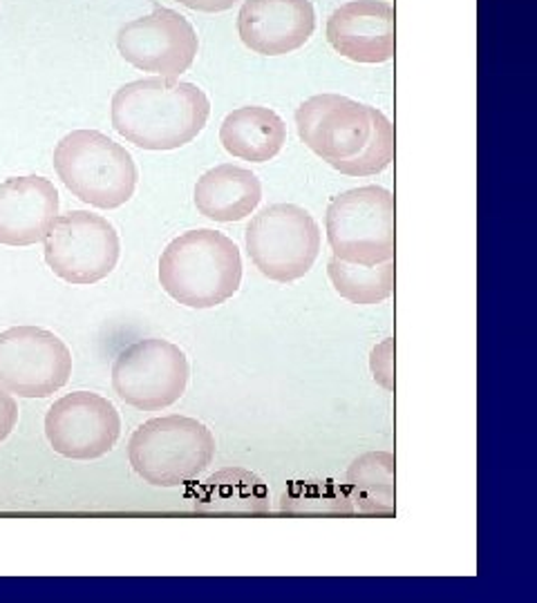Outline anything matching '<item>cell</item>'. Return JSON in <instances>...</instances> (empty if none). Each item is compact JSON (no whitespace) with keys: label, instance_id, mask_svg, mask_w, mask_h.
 I'll return each instance as SVG.
<instances>
[{"label":"cell","instance_id":"obj_25","mask_svg":"<svg viewBox=\"0 0 537 603\" xmlns=\"http://www.w3.org/2000/svg\"><path fill=\"white\" fill-rule=\"evenodd\" d=\"M175 3L184 5L193 12H204V14H217V12H227L231 10L238 0H175Z\"/></svg>","mask_w":537,"mask_h":603},{"label":"cell","instance_id":"obj_9","mask_svg":"<svg viewBox=\"0 0 537 603\" xmlns=\"http://www.w3.org/2000/svg\"><path fill=\"white\" fill-rule=\"evenodd\" d=\"M72 376L68 345L48 329L14 327L0 334V387L19 398H48Z\"/></svg>","mask_w":537,"mask_h":603},{"label":"cell","instance_id":"obj_20","mask_svg":"<svg viewBox=\"0 0 537 603\" xmlns=\"http://www.w3.org/2000/svg\"><path fill=\"white\" fill-rule=\"evenodd\" d=\"M327 275L334 291L343 300L358 306H372L394 296L396 260H387L377 266H361L332 257L327 264Z\"/></svg>","mask_w":537,"mask_h":603},{"label":"cell","instance_id":"obj_16","mask_svg":"<svg viewBox=\"0 0 537 603\" xmlns=\"http://www.w3.org/2000/svg\"><path fill=\"white\" fill-rule=\"evenodd\" d=\"M262 202V183L255 172L236 164H219L195 183V208L219 224L247 219Z\"/></svg>","mask_w":537,"mask_h":603},{"label":"cell","instance_id":"obj_5","mask_svg":"<svg viewBox=\"0 0 537 603\" xmlns=\"http://www.w3.org/2000/svg\"><path fill=\"white\" fill-rule=\"evenodd\" d=\"M334 257L377 266L396 260V200L383 185H361L336 195L325 215Z\"/></svg>","mask_w":537,"mask_h":603},{"label":"cell","instance_id":"obj_10","mask_svg":"<svg viewBox=\"0 0 537 603\" xmlns=\"http://www.w3.org/2000/svg\"><path fill=\"white\" fill-rule=\"evenodd\" d=\"M117 50L132 68L153 72L155 76L179 79V74L191 70L200 38L187 16L157 5L151 14L119 27Z\"/></svg>","mask_w":537,"mask_h":603},{"label":"cell","instance_id":"obj_23","mask_svg":"<svg viewBox=\"0 0 537 603\" xmlns=\"http://www.w3.org/2000/svg\"><path fill=\"white\" fill-rule=\"evenodd\" d=\"M370 371L379 387H383L390 394L396 389V340L394 338H387L372 349Z\"/></svg>","mask_w":537,"mask_h":603},{"label":"cell","instance_id":"obj_1","mask_svg":"<svg viewBox=\"0 0 537 603\" xmlns=\"http://www.w3.org/2000/svg\"><path fill=\"white\" fill-rule=\"evenodd\" d=\"M110 117L128 144L142 150H177L206 128L211 101L195 83L148 76L115 92Z\"/></svg>","mask_w":537,"mask_h":603},{"label":"cell","instance_id":"obj_21","mask_svg":"<svg viewBox=\"0 0 537 603\" xmlns=\"http://www.w3.org/2000/svg\"><path fill=\"white\" fill-rule=\"evenodd\" d=\"M281 512L291 517H347L356 507L347 487L334 481H296L281 496Z\"/></svg>","mask_w":537,"mask_h":603},{"label":"cell","instance_id":"obj_22","mask_svg":"<svg viewBox=\"0 0 537 603\" xmlns=\"http://www.w3.org/2000/svg\"><path fill=\"white\" fill-rule=\"evenodd\" d=\"M370 117H372V134L368 138L366 148L341 161H330L334 170L347 177H372L383 172L396 157V130L392 121L379 110L370 106Z\"/></svg>","mask_w":537,"mask_h":603},{"label":"cell","instance_id":"obj_6","mask_svg":"<svg viewBox=\"0 0 537 603\" xmlns=\"http://www.w3.org/2000/svg\"><path fill=\"white\" fill-rule=\"evenodd\" d=\"M244 244L255 268L268 280L287 285L305 277L321 253V228L309 210L274 204L255 213Z\"/></svg>","mask_w":537,"mask_h":603},{"label":"cell","instance_id":"obj_7","mask_svg":"<svg viewBox=\"0 0 537 603\" xmlns=\"http://www.w3.org/2000/svg\"><path fill=\"white\" fill-rule=\"evenodd\" d=\"M45 264L68 285L87 287L108 277L121 255L115 226L95 213L70 210L57 215L43 238Z\"/></svg>","mask_w":537,"mask_h":603},{"label":"cell","instance_id":"obj_4","mask_svg":"<svg viewBox=\"0 0 537 603\" xmlns=\"http://www.w3.org/2000/svg\"><path fill=\"white\" fill-rule=\"evenodd\" d=\"M215 458V436L189 415H162L134 430L128 460L142 481L155 487H179L200 479Z\"/></svg>","mask_w":537,"mask_h":603},{"label":"cell","instance_id":"obj_24","mask_svg":"<svg viewBox=\"0 0 537 603\" xmlns=\"http://www.w3.org/2000/svg\"><path fill=\"white\" fill-rule=\"evenodd\" d=\"M19 423V405L10 391L0 387V443L8 441Z\"/></svg>","mask_w":537,"mask_h":603},{"label":"cell","instance_id":"obj_3","mask_svg":"<svg viewBox=\"0 0 537 603\" xmlns=\"http://www.w3.org/2000/svg\"><path fill=\"white\" fill-rule=\"evenodd\" d=\"M55 170L65 189L87 206L112 210L138 189L132 155L99 130H74L55 148Z\"/></svg>","mask_w":537,"mask_h":603},{"label":"cell","instance_id":"obj_14","mask_svg":"<svg viewBox=\"0 0 537 603\" xmlns=\"http://www.w3.org/2000/svg\"><path fill=\"white\" fill-rule=\"evenodd\" d=\"M317 29L311 0H244L238 12L240 40L255 55L283 57L300 50Z\"/></svg>","mask_w":537,"mask_h":603},{"label":"cell","instance_id":"obj_17","mask_svg":"<svg viewBox=\"0 0 537 603\" xmlns=\"http://www.w3.org/2000/svg\"><path fill=\"white\" fill-rule=\"evenodd\" d=\"M219 142L224 150L242 161L264 164L285 148L287 123L272 108L244 106L224 117Z\"/></svg>","mask_w":537,"mask_h":603},{"label":"cell","instance_id":"obj_11","mask_svg":"<svg viewBox=\"0 0 537 603\" xmlns=\"http://www.w3.org/2000/svg\"><path fill=\"white\" fill-rule=\"evenodd\" d=\"M45 436L52 449L72 460H95L112 451L121 436L117 407L90 391L59 398L45 415Z\"/></svg>","mask_w":537,"mask_h":603},{"label":"cell","instance_id":"obj_13","mask_svg":"<svg viewBox=\"0 0 537 603\" xmlns=\"http://www.w3.org/2000/svg\"><path fill=\"white\" fill-rule=\"evenodd\" d=\"M327 40L354 63H387L396 55V12L387 0H349L327 19Z\"/></svg>","mask_w":537,"mask_h":603},{"label":"cell","instance_id":"obj_2","mask_svg":"<svg viewBox=\"0 0 537 603\" xmlns=\"http://www.w3.org/2000/svg\"><path fill=\"white\" fill-rule=\"evenodd\" d=\"M238 244L211 228L187 230L159 257V285L189 309H215L240 291Z\"/></svg>","mask_w":537,"mask_h":603},{"label":"cell","instance_id":"obj_12","mask_svg":"<svg viewBox=\"0 0 537 603\" xmlns=\"http://www.w3.org/2000/svg\"><path fill=\"white\" fill-rule=\"evenodd\" d=\"M300 142L321 159L341 161L361 153L372 134L370 106L343 95H317L296 110Z\"/></svg>","mask_w":537,"mask_h":603},{"label":"cell","instance_id":"obj_19","mask_svg":"<svg viewBox=\"0 0 537 603\" xmlns=\"http://www.w3.org/2000/svg\"><path fill=\"white\" fill-rule=\"evenodd\" d=\"M347 492L358 512H396V456L390 451H368L347 470Z\"/></svg>","mask_w":537,"mask_h":603},{"label":"cell","instance_id":"obj_15","mask_svg":"<svg viewBox=\"0 0 537 603\" xmlns=\"http://www.w3.org/2000/svg\"><path fill=\"white\" fill-rule=\"evenodd\" d=\"M61 208L55 183L38 174L0 183V244L32 246L48 236Z\"/></svg>","mask_w":537,"mask_h":603},{"label":"cell","instance_id":"obj_8","mask_svg":"<svg viewBox=\"0 0 537 603\" xmlns=\"http://www.w3.org/2000/svg\"><path fill=\"white\" fill-rule=\"evenodd\" d=\"M189 358L177 345L148 338L126 347L112 364V389L130 407L159 411L184 396Z\"/></svg>","mask_w":537,"mask_h":603},{"label":"cell","instance_id":"obj_18","mask_svg":"<svg viewBox=\"0 0 537 603\" xmlns=\"http://www.w3.org/2000/svg\"><path fill=\"white\" fill-rule=\"evenodd\" d=\"M202 515H268V490L260 477L242 468H227L200 483L191 496Z\"/></svg>","mask_w":537,"mask_h":603}]
</instances>
